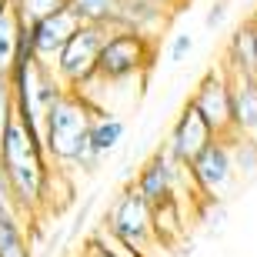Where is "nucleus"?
I'll return each mask as SVG.
<instances>
[{"label":"nucleus","mask_w":257,"mask_h":257,"mask_svg":"<svg viewBox=\"0 0 257 257\" xmlns=\"http://www.w3.org/2000/svg\"><path fill=\"white\" fill-rule=\"evenodd\" d=\"M0 167L7 174L17 214L27 224H37L47 214V181H50V161L44 151V137L10 117L0 127Z\"/></svg>","instance_id":"1"},{"label":"nucleus","mask_w":257,"mask_h":257,"mask_svg":"<svg viewBox=\"0 0 257 257\" xmlns=\"http://www.w3.org/2000/svg\"><path fill=\"white\" fill-rule=\"evenodd\" d=\"M97 114H104V110H97L84 94L64 90V97L44 117V151H47V161L57 164V167H77V171L94 174L100 167V161H104L100 154H94V147L87 141L90 120Z\"/></svg>","instance_id":"2"},{"label":"nucleus","mask_w":257,"mask_h":257,"mask_svg":"<svg viewBox=\"0 0 257 257\" xmlns=\"http://www.w3.org/2000/svg\"><path fill=\"white\" fill-rule=\"evenodd\" d=\"M157 54V40L137 30H107L104 47L97 54V70L94 80L97 84H124L134 77H144L154 64Z\"/></svg>","instance_id":"3"},{"label":"nucleus","mask_w":257,"mask_h":257,"mask_svg":"<svg viewBox=\"0 0 257 257\" xmlns=\"http://www.w3.org/2000/svg\"><path fill=\"white\" fill-rule=\"evenodd\" d=\"M104 230L114 240H120L124 247L141 250V254H147L151 244L157 240L151 204L134 191L131 184L114 197V204H110V210H107V217H104Z\"/></svg>","instance_id":"4"},{"label":"nucleus","mask_w":257,"mask_h":257,"mask_svg":"<svg viewBox=\"0 0 257 257\" xmlns=\"http://www.w3.org/2000/svg\"><path fill=\"white\" fill-rule=\"evenodd\" d=\"M104 37H107V27H100V24H80L67 37V44L57 50V57L50 60L54 77L64 84V90H80L94 77L97 54L104 47Z\"/></svg>","instance_id":"5"},{"label":"nucleus","mask_w":257,"mask_h":257,"mask_svg":"<svg viewBox=\"0 0 257 257\" xmlns=\"http://www.w3.org/2000/svg\"><path fill=\"white\" fill-rule=\"evenodd\" d=\"M187 171H191V181H194V187H197L204 204H224L240 184L234 157H230V147H227L224 137H214V141L187 164Z\"/></svg>","instance_id":"6"},{"label":"nucleus","mask_w":257,"mask_h":257,"mask_svg":"<svg viewBox=\"0 0 257 257\" xmlns=\"http://www.w3.org/2000/svg\"><path fill=\"white\" fill-rule=\"evenodd\" d=\"M194 104L200 117H204V124L210 127L214 137H227L234 127H230V77L224 74V67H210L207 74L197 80L194 87V94L187 97Z\"/></svg>","instance_id":"7"},{"label":"nucleus","mask_w":257,"mask_h":257,"mask_svg":"<svg viewBox=\"0 0 257 257\" xmlns=\"http://www.w3.org/2000/svg\"><path fill=\"white\" fill-rule=\"evenodd\" d=\"M187 164H177L167 157V151H154L147 161L141 164V171L134 177V191L141 194L151 207H161L167 200H177V181H181V174Z\"/></svg>","instance_id":"8"},{"label":"nucleus","mask_w":257,"mask_h":257,"mask_svg":"<svg viewBox=\"0 0 257 257\" xmlns=\"http://www.w3.org/2000/svg\"><path fill=\"white\" fill-rule=\"evenodd\" d=\"M210 141H214L210 127L204 124V117H200L197 110H194V104L187 100V104L181 107V114L174 117L171 134H167V144H164V151H167V157H171V161H177V164H191Z\"/></svg>","instance_id":"9"},{"label":"nucleus","mask_w":257,"mask_h":257,"mask_svg":"<svg viewBox=\"0 0 257 257\" xmlns=\"http://www.w3.org/2000/svg\"><path fill=\"white\" fill-rule=\"evenodd\" d=\"M77 27H80V17L70 10V4L60 7V10H54V14H47V17L34 20V24H27V37H30L34 57L44 60V64H50Z\"/></svg>","instance_id":"10"},{"label":"nucleus","mask_w":257,"mask_h":257,"mask_svg":"<svg viewBox=\"0 0 257 257\" xmlns=\"http://www.w3.org/2000/svg\"><path fill=\"white\" fill-rule=\"evenodd\" d=\"M171 10L174 7H167L161 0H120L110 30H137V34H147L157 40V34L171 20Z\"/></svg>","instance_id":"11"},{"label":"nucleus","mask_w":257,"mask_h":257,"mask_svg":"<svg viewBox=\"0 0 257 257\" xmlns=\"http://www.w3.org/2000/svg\"><path fill=\"white\" fill-rule=\"evenodd\" d=\"M230 127L257 141V77H230Z\"/></svg>","instance_id":"12"},{"label":"nucleus","mask_w":257,"mask_h":257,"mask_svg":"<svg viewBox=\"0 0 257 257\" xmlns=\"http://www.w3.org/2000/svg\"><path fill=\"white\" fill-rule=\"evenodd\" d=\"M220 67L227 77H257V47H254V34H250L247 20L234 27V34L224 44V57Z\"/></svg>","instance_id":"13"},{"label":"nucleus","mask_w":257,"mask_h":257,"mask_svg":"<svg viewBox=\"0 0 257 257\" xmlns=\"http://www.w3.org/2000/svg\"><path fill=\"white\" fill-rule=\"evenodd\" d=\"M0 257H34L30 224L20 214H0Z\"/></svg>","instance_id":"14"},{"label":"nucleus","mask_w":257,"mask_h":257,"mask_svg":"<svg viewBox=\"0 0 257 257\" xmlns=\"http://www.w3.org/2000/svg\"><path fill=\"white\" fill-rule=\"evenodd\" d=\"M124 134H127V124L120 120V117H114V114H97L94 120H90L87 141H90L94 154L107 157V154H114L117 147H120V141H124Z\"/></svg>","instance_id":"15"},{"label":"nucleus","mask_w":257,"mask_h":257,"mask_svg":"<svg viewBox=\"0 0 257 257\" xmlns=\"http://www.w3.org/2000/svg\"><path fill=\"white\" fill-rule=\"evenodd\" d=\"M224 141H227V147H230V157H234V167H237L240 181L257 177V141H250L244 134H234V131H230Z\"/></svg>","instance_id":"16"},{"label":"nucleus","mask_w":257,"mask_h":257,"mask_svg":"<svg viewBox=\"0 0 257 257\" xmlns=\"http://www.w3.org/2000/svg\"><path fill=\"white\" fill-rule=\"evenodd\" d=\"M117 4L120 0H70V10L80 17V24H100V27L110 30Z\"/></svg>","instance_id":"17"},{"label":"nucleus","mask_w":257,"mask_h":257,"mask_svg":"<svg viewBox=\"0 0 257 257\" xmlns=\"http://www.w3.org/2000/svg\"><path fill=\"white\" fill-rule=\"evenodd\" d=\"M17 47H20V20L10 7V14L0 20V74H7L14 57H17Z\"/></svg>","instance_id":"18"},{"label":"nucleus","mask_w":257,"mask_h":257,"mask_svg":"<svg viewBox=\"0 0 257 257\" xmlns=\"http://www.w3.org/2000/svg\"><path fill=\"white\" fill-rule=\"evenodd\" d=\"M67 4H70V0H10V7H14L20 24H34V20L47 17L54 10L67 7Z\"/></svg>","instance_id":"19"},{"label":"nucleus","mask_w":257,"mask_h":257,"mask_svg":"<svg viewBox=\"0 0 257 257\" xmlns=\"http://www.w3.org/2000/svg\"><path fill=\"white\" fill-rule=\"evenodd\" d=\"M14 117V87H10V77L0 74V127Z\"/></svg>","instance_id":"20"},{"label":"nucleus","mask_w":257,"mask_h":257,"mask_svg":"<svg viewBox=\"0 0 257 257\" xmlns=\"http://www.w3.org/2000/svg\"><path fill=\"white\" fill-rule=\"evenodd\" d=\"M194 50V40H191V34H177L174 37V47H171V60L174 64H184V57Z\"/></svg>","instance_id":"21"},{"label":"nucleus","mask_w":257,"mask_h":257,"mask_svg":"<svg viewBox=\"0 0 257 257\" xmlns=\"http://www.w3.org/2000/svg\"><path fill=\"white\" fill-rule=\"evenodd\" d=\"M0 207L10 210V214H17V200H14V187H10L7 174H4V167H0Z\"/></svg>","instance_id":"22"},{"label":"nucleus","mask_w":257,"mask_h":257,"mask_svg":"<svg viewBox=\"0 0 257 257\" xmlns=\"http://www.w3.org/2000/svg\"><path fill=\"white\" fill-rule=\"evenodd\" d=\"M224 17H227V0H214L207 10V17H204V24H207L210 30H217L220 24H224Z\"/></svg>","instance_id":"23"},{"label":"nucleus","mask_w":257,"mask_h":257,"mask_svg":"<svg viewBox=\"0 0 257 257\" xmlns=\"http://www.w3.org/2000/svg\"><path fill=\"white\" fill-rule=\"evenodd\" d=\"M247 27H250V34H254V47H257V14L247 17Z\"/></svg>","instance_id":"24"},{"label":"nucleus","mask_w":257,"mask_h":257,"mask_svg":"<svg viewBox=\"0 0 257 257\" xmlns=\"http://www.w3.org/2000/svg\"><path fill=\"white\" fill-rule=\"evenodd\" d=\"M7 14H10V0H0V20L7 17Z\"/></svg>","instance_id":"25"},{"label":"nucleus","mask_w":257,"mask_h":257,"mask_svg":"<svg viewBox=\"0 0 257 257\" xmlns=\"http://www.w3.org/2000/svg\"><path fill=\"white\" fill-rule=\"evenodd\" d=\"M161 4H167V7H177V4H181V0H161Z\"/></svg>","instance_id":"26"},{"label":"nucleus","mask_w":257,"mask_h":257,"mask_svg":"<svg viewBox=\"0 0 257 257\" xmlns=\"http://www.w3.org/2000/svg\"><path fill=\"white\" fill-rule=\"evenodd\" d=\"M0 214H4V207H0Z\"/></svg>","instance_id":"27"},{"label":"nucleus","mask_w":257,"mask_h":257,"mask_svg":"<svg viewBox=\"0 0 257 257\" xmlns=\"http://www.w3.org/2000/svg\"><path fill=\"white\" fill-rule=\"evenodd\" d=\"M80 257H84V254H80Z\"/></svg>","instance_id":"28"}]
</instances>
